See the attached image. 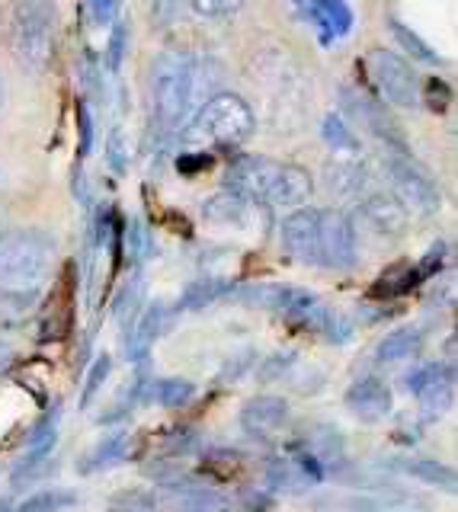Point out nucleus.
<instances>
[{
	"label": "nucleus",
	"mask_w": 458,
	"mask_h": 512,
	"mask_svg": "<svg viewBox=\"0 0 458 512\" xmlns=\"http://www.w3.org/2000/svg\"><path fill=\"white\" fill-rule=\"evenodd\" d=\"M55 266V240L42 231L0 234V304H33Z\"/></svg>",
	"instance_id": "1"
},
{
	"label": "nucleus",
	"mask_w": 458,
	"mask_h": 512,
	"mask_svg": "<svg viewBox=\"0 0 458 512\" xmlns=\"http://www.w3.org/2000/svg\"><path fill=\"white\" fill-rule=\"evenodd\" d=\"M4 36L10 55L26 74H45L58 42L55 0H10L4 13Z\"/></svg>",
	"instance_id": "2"
},
{
	"label": "nucleus",
	"mask_w": 458,
	"mask_h": 512,
	"mask_svg": "<svg viewBox=\"0 0 458 512\" xmlns=\"http://www.w3.org/2000/svg\"><path fill=\"white\" fill-rule=\"evenodd\" d=\"M254 132H257V116H254V109L247 106L244 96L231 90H218L196 109V116L189 119L183 138L186 144H193V148L231 151V148H241Z\"/></svg>",
	"instance_id": "3"
},
{
	"label": "nucleus",
	"mask_w": 458,
	"mask_h": 512,
	"mask_svg": "<svg viewBox=\"0 0 458 512\" xmlns=\"http://www.w3.org/2000/svg\"><path fill=\"white\" fill-rule=\"evenodd\" d=\"M193 71L196 58L186 52H164L151 64V112L154 125H161V132H173L183 125L189 106H193Z\"/></svg>",
	"instance_id": "4"
},
{
	"label": "nucleus",
	"mask_w": 458,
	"mask_h": 512,
	"mask_svg": "<svg viewBox=\"0 0 458 512\" xmlns=\"http://www.w3.org/2000/svg\"><path fill=\"white\" fill-rule=\"evenodd\" d=\"M366 68L382 100L401 109H414L420 103V77L404 55L391 52V48H372L366 55Z\"/></svg>",
	"instance_id": "5"
},
{
	"label": "nucleus",
	"mask_w": 458,
	"mask_h": 512,
	"mask_svg": "<svg viewBox=\"0 0 458 512\" xmlns=\"http://www.w3.org/2000/svg\"><path fill=\"white\" fill-rule=\"evenodd\" d=\"M340 106H343L346 116H350L362 128V132H369L372 138H378L394 154H407V138L401 132V125L391 119L388 106L382 100H375L369 90L353 87V84L340 87Z\"/></svg>",
	"instance_id": "6"
},
{
	"label": "nucleus",
	"mask_w": 458,
	"mask_h": 512,
	"mask_svg": "<svg viewBox=\"0 0 458 512\" xmlns=\"http://www.w3.org/2000/svg\"><path fill=\"white\" fill-rule=\"evenodd\" d=\"M385 170L391 176V186H394V196L398 202L407 208V212H417V215H436L442 208V192L439 186L426 176L410 154H388L385 160Z\"/></svg>",
	"instance_id": "7"
},
{
	"label": "nucleus",
	"mask_w": 458,
	"mask_h": 512,
	"mask_svg": "<svg viewBox=\"0 0 458 512\" xmlns=\"http://www.w3.org/2000/svg\"><path fill=\"white\" fill-rule=\"evenodd\" d=\"M359 260L356 228L343 212L324 208L321 212V263L330 269H353Z\"/></svg>",
	"instance_id": "8"
},
{
	"label": "nucleus",
	"mask_w": 458,
	"mask_h": 512,
	"mask_svg": "<svg viewBox=\"0 0 458 512\" xmlns=\"http://www.w3.org/2000/svg\"><path fill=\"white\" fill-rule=\"evenodd\" d=\"M282 250L302 263H321V208H295L282 221Z\"/></svg>",
	"instance_id": "9"
},
{
	"label": "nucleus",
	"mask_w": 458,
	"mask_h": 512,
	"mask_svg": "<svg viewBox=\"0 0 458 512\" xmlns=\"http://www.w3.org/2000/svg\"><path fill=\"white\" fill-rule=\"evenodd\" d=\"M276 170H279V164L270 157L241 154L231 160V167L225 173V186H228V192H234V196H241V199H266L270 196Z\"/></svg>",
	"instance_id": "10"
},
{
	"label": "nucleus",
	"mask_w": 458,
	"mask_h": 512,
	"mask_svg": "<svg viewBox=\"0 0 458 512\" xmlns=\"http://www.w3.org/2000/svg\"><path fill=\"white\" fill-rule=\"evenodd\" d=\"M407 391H414L430 413H446L455 391V372L442 362L420 365L407 375Z\"/></svg>",
	"instance_id": "11"
},
{
	"label": "nucleus",
	"mask_w": 458,
	"mask_h": 512,
	"mask_svg": "<svg viewBox=\"0 0 458 512\" xmlns=\"http://www.w3.org/2000/svg\"><path fill=\"white\" fill-rule=\"evenodd\" d=\"M157 512H228L231 503L221 493L196 484H170L154 493Z\"/></svg>",
	"instance_id": "12"
},
{
	"label": "nucleus",
	"mask_w": 458,
	"mask_h": 512,
	"mask_svg": "<svg viewBox=\"0 0 458 512\" xmlns=\"http://www.w3.org/2000/svg\"><path fill=\"white\" fill-rule=\"evenodd\" d=\"M241 426L247 436H254V439H276L282 436V429L289 426V404L273 394L247 400L241 410Z\"/></svg>",
	"instance_id": "13"
},
{
	"label": "nucleus",
	"mask_w": 458,
	"mask_h": 512,
	"mask_svg": "<svg viewBox=\"0 0 458 512\" xmlns=\"http://www.w3.org/2000/svg\"><path fill=\"white\" fill-rule=\"evenodd\" d=\"M359 215L366 218L372 231L385 237H398L407 231V208L398 202V196H388V192H372V196L362 199Z\"/></svg>",
	"instance_id": "14"
},
{
	"label": "nucleus",
	"mask_w": 458,
	"mask_h": 512,
	"mask_svg": "<svg viewBox=\"0 0 458 512\" xmlns=\"http://www.w3.org/2000/svg\"><path fill=\"white\" fill-rule=\"evenodd\" d=\"M346 407H350L359 420L375 423L385 420L391 413V391L382 378H359L350 391H346Z\"/></svg>",
	"instance_id": "15"
},
{
	"label": "nucleus",
	"mask_w": 458,
	"mask_h": 512,
	"mask_svg": "<svg viewBox=\"0 0 458 512\" xmlns=\"http://www.w3.org/2000/svg\"><path fill=\"white\" fill-rule=\"evenodd\" d=\"M308 199H311V176L295 164H279L266 202H273L279 208H302Z\"/></svg>",
	"instance_id": "16"
},
{
	"label": "nucleus",
	"mask_w": 458,
	"mask_h": 512,
	"mask_svg": "<svg viewBox=\"0 0 458 512\" xmlns=\"http://www.w3.org/2000/svg\"><path fill=\"white\" fill-rule=\"evenodd\" d=\"M308 13L314 26L321 29L324 45H330L334 39H343L346 32L353 29V10L346 0H308Z\"/></svg>",
	"instance_id": "17"
},
{
	"label": "nucleus",
	"mask_w": 458,
	"mask_h": 512,
	"mask_svg": "<svg viewBox=\"0 0 458 512\" xmlns=\"http://www.w3.org/2000/svg\"><path fill=\"white\" fill-rule=\"evenodd\" d=\"M324 183L334 196H356L366 183V160H359L356 154L350 160H330L324 167Z\"/></svg>",
	"instance_id": "18"
},
{
	"label": "nucleus",
	"mask_w": 458,
	"mask_h": 512,
	"mask_svg": "<svg viewBox=\"0 0 458 512\" xmlns=\"http://www.w3.org/2000/svg\"><path fill=\"white\" fill-rule=\"evenodd\" d=\"M164 324H167V308H164V304H154V308H148L145 314L138 317V324L132 330V340H129V356L135 362L148 356L154 340L161 336Z\"/></svg>",
	"instance_id": "19"
},
{
	"label": "nucleus",
	"mask_w": 458,
	"mask_h": 512,
	"mask_svg": "<svg viewBox=\"0 0 458 512\" xmlns=\"http://www.w3.org/2000/svg\"><path fill=\"white\" fill-rule=\"evenodd\" d=\"M398 471H404L407 477H414V480H423V484H430V487L446 490V493L455 490V471L449 468V464H442V461H433V458H398Z\"/></svg>",
	"instance_id": "20"
},
{
	"label": "nucleus",
	"mask_w": 458,
	"mask_h": 512,
	"mask_svg": "<svg viewBox=\"0 0 458 512\" xmlns=\"http://www.w3.org/2000/svg\"><path fill=\"white\" fill-rule=\"evenodd\" d=\"M423 346V333L417 327H401V330H391L382 343L375 349V359L378 362H401L417 356Z\"/></svg>",
	"instance_id": "21"
},
{
	"label": "nucleus",
	"mask_w": 458,
	"mask_h": 512,
	"mask_svg": "<svg viewBox=\"0 0 458 512\" xmlns=\"http://www.w3.org/2000/svg\"><path fill=\"white\" fill-rule=\"evenodd\" d=\"M266 480H270L273 490H305V487L314 484V480L302 468H298V461L289 452L266 464Z\"/></svg>",
	"instance_id": "22"
},
{
	"label": "nucleus",
	"mask_w": 458,
	"mask_h": 512,
	"mask_svg": "<svg viewBox=\"0 0 458 512\" xmlns=\"http://www.w3.org/2000/svg\"><path fill=\"white\" fill-rule=\"evenodd\" d=\"M388 29H391L394 42H398L414 61H420V64H439V61H442L436 48H433L430 42H423L420 32H414L410 26H404L401 20H394V16H391V20H388Z\"/></svg>",
	"instance_id": "23"
},
{
	"label": "nucleus",
	"mask_w": 458,
	"mask_h": 512,
	"mask_svg": "<svg viewBox=\"0 0 458 512\" xmlns=\"http://www.w3.org/2000/svg\"><path fill=\"white\" fill-rule=\"evenodd\" d=\"M193 448H196V436H193L189 429L177 426V429H161V432H154L151 455H157V461H167V458L189 455Z\"/></svg>",
	"instance_id": "24"
},
{
	"label": "nucleus",
	"mask_w": 458,
	"mask_h": 512,
	"mask_svg": "<svg viewBox=\"0 0 458 512\" xmlns=\"http://www.w3.org/2000/svg\"><path fill=\"white\" fill-rule=\"evenodd\" d=\"M193 394H196V384L186 378H164V381H154V388H151V397L167 410L186 407L189 400H193Z\"/></svg>",
	"instance_id": "25"
},
{
	"label": "nucleus",
	"mask_w": 458,
	"mask_h": 512,
	"mask_svg": "<svg viewBox=\"0 0 458 512\" xmlns=\"http://www.w3.org/2000/svg\"><path fill=\"white\" fill-rule=\"evenodd\" d=\"M234 285H228L225 279H199V282H193L183 292V298H180V308H186V311H199V308H205V304H212V301H218L221 295H228Z\"/></svg>",
	"instance_id": "26"
},
{
	"label": "nucleus",
	"mask_w": 458,
	"mask_h": 512,
	"mask_svg": "<svg viewBox=\"0 0 458 512\" xmlns=\"http://www.w3.org/2000/svg\"><path fill=\"white\" fill-rule=\"evenodd\" d=\"M244 471V455L231 452V448H215L202 458V474H209L215 480H234Z\"/></svg>",
	"instance_id": "27"
},
{
	"label": "nucleus",
	"mask_w": 458,
	"mask_h": 512,
	"mask_svg": "<svg viewBox=\"0 0 458 512\" xmlns=\"http://www.w3.org/2000/svg\"><path fill=\"white\" fill-rule=\"evenodd\" d=\"M129 455V436L125 432H116V436H106L97 448L90 452L84 471H97V468H106V464H116Z\"/></svg>",
	"instance_id": "28"
},
{
	"label": "nucleus",
	"mask_w": 458,
	"mask_h": 512,
	"mask_svg": "<svg viewBox=\"0 0 458 512\" xmlns=\"http://www.w3.org/2000/svg\"><path fill=\"white\" fill-rule=\"evenodd\" d=\"M321 135H324V141H327L334 151H346V154H356V151H359V138H356V132H353L350 125H346L343 116H337V112H330V116L324 119Z\"/></svg>",
	"instance_id": "29"
},
{
	"label": "nucleus",
	"mask_w": 458,
	"mask_h": 512,
	"mask_svg": "<svg viewBox=\"0 0 458 512\" xmlns=\"http://www.w3.org/2000/svg\"><path fill=\"white\" fill-rule=\"evenodd\" d=\"M74 503H77V496L71 490H39L33 496H26L13 512H61Z\"/></svg>",
	"instance_id": "30"
},
{
	"label": "nucleus",
	"mask_w": 458,
	"mask_h": 512,
	"mask_svg": "<svg viewBox=\"0 0 458 512\" xmlns=\"http://www.w3.org/2000/svg\"><path fill=\"white\" fill-rule=\"evenodd\" d=\"M58 416L61 410L55 407L45 420L36 423V429L29 432V455L33 458H42V455H49V448L55 445V436H58Z\"/></svg>",
	"instance_id": "31"
},
{
	"label": "nucleus",
	"mask_w": 458,
	"mask_h": 512,
	"mask_svg": "<svg viewBox=\"0 0 458 512\" xmlns=\"http://www.w3.org/2000/svg\"><path fill=\"white\" fill-rule=\"evenodd\" d=\"M186 4L202 20H228V16L241 13L244 0H186Z\"/></svg>",
	"instance_id": "32"
},
{
	"label": "nucleus",
	"mask_w": 458,
	"mask_h": 512,
	"mask_svg": "<svg viewBox=\"0 0 458 512\" xmlns=\"http://www.w3.org/2000/svg\"><path fill=\"white\" fill-rule=\"evenodd\" d=\"M244 208V199L234 196V192H221V196H215L209 205H205V215L215 218V221H234L241 215Z\"/></svg>",
	"instance_id": "33"
},
{
	"label": "nucleus",
	"mask_w": 458,
	"mask_h": 512,
	"mask_svg": "<svg viewBox=\"0 0 458 512\" xmlns=\"http://www.w3.org/2000/svg\"><path fill=\"white\" fill-rule=\"evenodd\" d=\"M125 42H129V29L125 23H116L113 20V36H109V45H106V68L109 71H119L122 61H125Z\"/></svg>",
	"instance_id": "34"
},
{
	"label": "nucleus",
	"mask_w": 458,
	"mask_h": 512,
	"mask_svg": "<svg viewBox=\"0 0 458 512\" xmlns=\"http://www.w3.org/2000/svg\"><path fill=\"white\" fill-rule=\"evenodd\" d=\"M113 509L116 512H148L154 509V493L148 490H125L113 500Z\"/></svg>",
	"instance_id": "35"
},
{
	"label": "nucleus",
	"mask_w": 458,
	"mask_h": 512,
	"mask_svg": "<svg viewBox=\"0 0 458 512\" xmlns=\"http://www.w3.org/2000/svg\"><path fill=\"white\" fill-rule=\"evenodd\" d=\"M109 368H113V359L109 356H100L97 362H93V368L87 372V384H84V394H81V407H87L90 400H93V394L100 391V384L106 381V375H109Z\"/></svg>",
	"instance_id": "36"
},
{
	"label": "nucleus",
	"mask_w": 458,
	"mask_h": 512,
	"mask_svg": "<svg viewBox=\"0 0 458 512\" xmlns=\"http://www.w3.org/2000/svg\"><path fill=\"white\" fill-rule=\"evenodd\" d=\"M449 100H452V87L446 84V80H439V77L426 80V103H430L433 112H442L449 106Z\"/></svg>",
	"instance_id": "37"
},
{
	"label": "nucleus",
	"mask_w": 458,
	"mask_h": 512,
	"mask_svg": "<svg viewBox=\"0 0 458 512\" xmlns=\"http://www.w3.org/2000/svg\"><path fill=\"white\" fill-rule=\"evenodd\" d=\"M442 260H446V244H436L430 253L423 256V263L417 266V276H420V279L433 276V272H439V269H442Z\"/></svg>",
	"instance_id": "38"
},
{
	"label": "nucleus",
	"mask_w": 458,
	"mask_h": 512,
	"mask_svg": "<svg viewBox=\"0 0 458 512\" xmlns=\"http://www.w3.org/2000/svg\"><path fill=\"white\" fill-rule=\"evenodd\" d=\"M77 128H81V157H87L93 148V119L87 106H77Z\"/></svg>",
	"instance_id": "39"
},
{
	"label": "nucleus",
	"mask_w": 458,
	"mask_h": 512,
	"mask_svg": "<svg viewBox=\"0 0 458 512\" xmlns=\"http://www.w3.org/2000/svg\"><path fill=\"white\" fill-rule=\"evenodd\" d=\"M90 10H93V16H97V23L106 26V23H113V20H116L119 0H90Z\"/></svg>",
	"instance_id": "40"
},
{
	"label": "nucleus",
	"mask_w": 458,
	"mask_h": 512,
	"mask_svg": "<svg viewBox=\"0 0 458 512\" xmlns=\"http://www.w3.org/2000/svg\"><path fill=\"white\" fill-rule=\"evenodd\" d=\"M10 365H13V349L4 340H0V375H4Z\"/></svg>",
	"instance_id": "41"
},
{
	"label": "nucleus",
	"mask_w": 458,
	"mask_h": 512,
	"mask_svg": "<svg viewBox=\"0 0 458 512\" xmlns=\"http://www.w3.org/2000/svg\"><path fill=\"white\" fill-rule=\"evenodd\" d=\"M0 106H4V80H0Z\"/></svg>",
	"instance_id": "42"
}]
</instances>
